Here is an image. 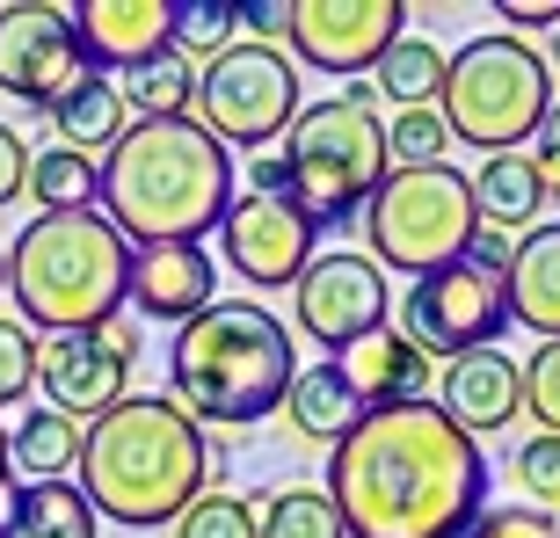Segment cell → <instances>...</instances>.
<instances>
[{
	"instance_id": "ba28073f",
	"label": "cell",
	"mask_w": 560,
	"mask_h": 538,
	"mask_svg": "<svg viewBox=\"0 0 560 538\" xmlns=\"http://www.w3.org/2000/svg\"><path fill=\"white\" fill-rule=\"evenodd\" d=\"M474 175L444 167H394L378 197L364 204V241H372L378 269H400V277H430V269L466 262L474 248Z\"/></svg>"
},
{
	"instance_id": "d6986e66",
	"label": "cell",
	"mask_w": 560,
	"mask_h": 538,
	"mask_svg": "<svg viewBox=\"0 0 560 538\" xmlns=\"http://www.w3.org/2000/svg\"><path fill=\"white\" fill-rule=\"evenodd\" d=\"M502 291H510V320H524L546 342H560V219H539L532 233H517Z\"/></svg>"
},
{
	"instance_id": "8fae6325",
	"label": "cell",
	"mask_w": 560,
	"mask_h": 538,
	"mask_svg": "<svg viewBox=\"0 0 560 538\" xmlns=\"http://www.w3.org/2000/svg\"><path fill=\"white\" fill-rule=\"evenodd\" d=\"M291 313H299V335L328 350V364L364 342V335L386 328V313H394V291H386V269L372 255L357 248H335V255H313L306 277L291 284Z\"/></svg>"
},
{
	"instance_id": "4dcf8cb0",
	"label": "cell",
	"mask_w": 560,
	"mask_h": 538,
	"mask_svg": "<svg viewBox=\"0 0 560 538\" xmlns=\"http://www.w3.org/2000/svg\"><path fill=\"white\" fill-rule=\"evenodd\" d=\"M233 44H241V8H226V0H175V51L183 59L211 66Z\"/></svg>"
},
{
	"instance_id": "5b68a950",
	"label": "cell",
	"mask_w": 560,
	"mask_h": 538,
	"mask_svg": "<svg viewBox=\"0 0 560 538\" xmlns=\"http://www.w3.org/2000/svg\"><path fill=\"white\" fill-rule=\"evenodd\" d=\"M131 284V241L103 211H44L8 248V291L30 335L109 328Z\"/></svg>"
},
{
	"instance_id": "8d00e7d4",
	"label": "cell",
	"mask_w": 560,
	"mask_h": 538,
	"mask_svg": "<svg viewBox=\"0 0 560 538\" xmlns=\"http://www.w3.org/2000/svg\"><path fill=\"white\" fill-rule=\"evenodd\" d=\"M30 145H22V131L15 125H0V211L15 204V197H30Z\"/></svg>"
},
{
	"instance_id": "6da1fadb",
	"label": "cell",
	"mask_w": 560,
	"mask_h": 538,
	"mask_svg": "<svg viewBox=\"0 0 560 538\" xmlns=\"http://www.w3.org/2000/svg\"><path fill=\"white\" fill-rule=\"evenodd\" d=\"M342 538H466L488 510V452L436 400L372 408L328 452Z\"/></svg>"
},
{
	"instance_id": "484cf974",
	"label": "cell",
	"mask_w": 560,
	"mask_h": 538,
	"mask_svg": "<svg viewBox=\"0 0 560 538\" xmlns=\"http://www.w3.org/2000/svg\"><path fill=\"white\" fill-rule=\"evenodd\" d=\"M95 502L81 495V480H30L15 495V524L8 538H95Z\"/></svg>"
},
{
	"instance_id": "f6af8a7d",
	"label": "cell",
	"mask_w": 560,
	"mask_h": 538,
	"mask_svg": "<svg viewBox=\"0 0 560 538\" xmlns=\"http://www.w3.org/2000/svg\"><path fill=\"white\" fill-rule=\"evenodd\" d=\"M0 291H8V248H0Z\"/></svg>"
},
{
	"instance_id": "9c48e42d",
	"label": "cell",
	"mask_w": 560,
	"mask_h": 538,
	"mask_svg": "<svg viewBox=\"0 0 560 538\" xmlns=\"http://www.w3.org/2000/svg\"><path fill=\"white\" fill-rule=\"evenodd\" d=\"M299 66L277 51V44H233L197 73V103L189 117L211 131V139L241 145V153H270L291 125H299Z\"/></svg>"
},
{
	"instance_id": "ffe728a7",
	"label": "cell",
	"mask_w": 560,
	"mask_h": 538,
	"mask_svg": "<svg viewBox=\"0 0 560 538\" xmlns=\"http://www.w3.org/2000/svg\"><path fill=\"white\" fill-rule=\"evenodd\" d=\"M350 386L364 394V408H400V400H430V356L408 342L400 328L364 335L350 356H342Z\"/></svg>"
},
{
	"instance_id": "f1b7e54d",
	"label": "cell",
	"mask_w": 560,
	"mask_h": 538,
	"mask_svg": "<svg viewBox=\"0 0 560 538\" xmlns=\"http://www.w3.org/2000/svg\"><path fill=\"white\" fill-rule=\"evenodd\" d=\"M262 538H342V517H335L328 488H306V480L270 488L262 495Z\"/></svg>"
},
{
	"instance_id": "f35d334b",
	"label": "cell",
	"mask_w": 560,
	"mask_h": 538,
	"mask_svg": "<svg viewBox=\"0 0 560 538\" xmlns=\"http://www.w3.org/2000/svg\"><path fill=\"white\" fill-rule=\"evenodd\" d=\"M532 167H539L546 197H560V95H553V109H546V125H539V153H532Z\"/></svg>"
},
{
	"instance_id": "74e56055",
	"label": "cell",
	"mask_w": 560,
	"mask_h": 538,
	"mask_svg": "<svg viewBox=\"0 0 560 538\" xmlns=\"http://www.w3.org/2000/svg\"><path fill=\"white\" fill-rule=\"evenodd\" d=\"M241 22H248V44H284L291 37V0H255V8H241Z\"/></svg>"
},
{
	"instance_id": "603a6c76",
	"label": "cell",
	"mask_w": 560,
	"mask_h": 538,
	"mask_svg": "<svg viewBox=\"0 0 560 538\" xmlns=\"http://www.w3.org/2000/svg\"><path fill=\"white\" fill-rule=\"evenodd\" d=\"M474 211H480V226L510 233V241L539 226L546 183H539V167H532V153H488L474 175Z\"/></svg>"
},
{
	"instance_id": "cb8c5ba5",
	"label": "cell",
	"mask_w": 560,
	"mask_h": 538,
	"mask_svg": "<svg viewBox=\"0 0 560 538\" xmlns=\"http://www.w3.org/2000/svg\"><path fill=\"white\" fill-rule=\"evenodd\" d=\"M81 444H88V430L66 422L59 408H22L15 436H8V466L30 480H73L81 473Z\"/></svg>"
},
{
	"instance_id": "9a60e30c",
	"label": "cell",
	"mask_w": 560,
	"mask_h": 538,
	"mask_svg": "<svg viewBox=\"0 0 560 538\" xmlns=\"http://www.w3.org/2000/svg\"><path fill=\"white\" fill-rule=\"evenodd\" d=\"M313 226L306 211L291 197H233L226 226H219V255H226L233 277H248L255 291H277V284H299L313 262Z\"/></svg>"
},
{
	"instance_id": "277c9868",
	"label": "cell",
	"mask_w": 560,
	"mask_h": 538,
	"mask_svg": "<svg viewBox=\"0 0 560 538\" xmlns=\"http://www.w3.org/2000/svg\"><path fill=\"white\" fill-rule=\"evenodd\" d=\"M299 350H291L284 320L248 299H219L189 328L167 342V400L189 422H219V430H248L262 414L284 408Z\"/></svg>"
},
{
	"instance_id": "f546056e",
	"label": "cell",
	"mask_w": 560,
	"mask_h": 538,
	"mask_svg": "<svg viewBox=\"0 0 560 538\" xmlns=\"http://www.w3.org/2000/svg\"><path fill=\"white\" fill-rule=\"evenodd\" d=\"M175 538H262V495H226L211 488L175 517Z\"/></svg>"
},
{
	"instance_id": "d6a6232c",
	"label": "cell",
	"mask_w": 560,
	"mask_h": 538,
	"mask_svg": "<svg viewBox=\"0 0 560 538\" xmlns=\"http://www.w3.org/2000/svg\"><path fill=\"white\" fill-rule=\"evenodd\" d=\"M510 473H517L524 502L532 510H560V436H524L517 452H510Z\"/></svg>"
},
{
	"instance_id": "ee69618b",
	"label": "cell",
	"mask_w": 560,
	"mask_h": 538,
	"mask_svg": "<svg viewBox=\"0 0 560 538\" xmlns=\"http://www.w3.org/2000/svg\"><path fill=\"white\" fill-rule=\"evenodd\" d=\"M546 66H553V73H560V30H553V59H546Z\"/></svg>"
},
{
	"instance_id": "1f68e13d",
	"label": "cell",
	"mask_w": 560,
	"mask_h": 538,
	"mask_svg": "<svg viewBox=\"0 0 560 538\" xmlns=\"http://www.w3.org/2000/svg\"><path fill=\"white\" fill-rule=\"evenodd\" d=\"M386 153H394V167H444V153H452L444 109H400L386 125Z\"/></svg>"
},
{
	"instance_id": "60d3db41",
	"label": "cell",
	"mask_w": 560,
	"mask_h": 538,
	"mask_svg": "<svg viewBox=\"0 0 560 538\" xmlns=\"http://www.w3.org/2000/svg\"><path fill=\"white\" fill-rule=\"evenodd\" d=\"M502 22H510V37L517 30H560V0H502Z\"/></svg>"
},
{
	"instance_id": "2e32d148",
	"label": "cell",
	"mask_w": 560,
	"mask_h": 538,
	"mask_svg": "<svg viewBox=\"0 0 560 538\" xmlns=\"http://www.w3.org/2000/svg\"><path fill=\"white\" fill-rule=\"evenodd\" d=\"M125 299L145 320H167V328H189L205 306H219V269L197 241H161V248H131V284Z\"/></svg>"
},
{
	"instance_id": "e575fe53",
	"label": "cell",
	"mask_w": 560,
	"mask_h": 538,
	"mask_svg": "<svg viewBox=\"0 0 560 538\" xmlns=\"http://www.w3.org/2000/svg\"><path fill=\"white\" fill-rule=\"evenodd\" d=\"M524 408L539 414V430L560 436V342H539L524 364Z\"/></svg>"
},
{
	"instance_id": "7bdbcfd3",
	"label": "cell",
	"mask_w": 560,
	"mask_h": 538,
	"mask_svg": "<svg viewBox=\"0 0 560 538\" xmlns=\"http://www.w3.org/2000/svg\"><path fill=\"white\" fill-rule=\"evenodd\" d=\"M0 473H15V466H8V430H0Z\"/></svg>"
},
{
	"instance_id": "7402d4cb",
	"label": "cell",
	"mask_w": 560,
	"mask_h": 538,
	"mask_svg": "<svg viewBox=\"0 0 560 538\" xmlns=\"http://www.w3.org/2000/svg\"><path fill=\"white\" fill-rule=\"evenodd\" d=\"M364 414L372 408H364V394L350 386L342 364H306V372L291 378V394H284V422L299 436H313V444H328V452L364 422Z\"/></svg>"
},
{
	"instance_id": "ac0fdd59",
	"label": "cell",
	"mask_w": 560,
	"mask_h": 538,
	"mask_svg": "<svg viewBox=\"0 0 560 538\" xmlns=\"http://www.w3.org/2000/svg\"><path fill=\"white\" fill-rule=\"evenodd\" d=\"M73 30H81L95 73L103 66H139L153 51H175V0H81L73 8Z\"/></svg>"
},
{
	"instance_id": "e0dca14e",
	"label": "cell",
	"mask_w": 560,
	"mask_h": 538,
	"mask_svg": "<svg viewBox=\"0 0 560 538\" xmlns=\"http://www.w3.org/2000/svg\"><path fill=\"white\" fill-rule=\"evenodd\" d=\"M436 394H444L436 408L480 444V436L510 430L524 414V364L510 350H474V356H458V364H444V386Z\"/></svg>"
},
{
	"instance_id": "83f0119b",
	"label": "cell",
	"mask_w": 560,
	"mask_h": 538,
	"mask_svg": "<svg viewBox=\"0 0 560 538\" xmlns=\"http://www.w3.org/2000/svg\"><path fill=\"white\" fill-rule=\"evenodd\" d=\"M30 197H37V211H95L103 204V161L44 145L37 161H30Z\"/></svg>"
},
{
	"instance_id": "836d02e7",
	"label": "cell",
	"mask_w": 560,
	"mask_h": 538,
	"mask_svg": "<svg viewBox=\"0 0 560 538\" xmlns=\"http://www.w3.org/2000/svg\"><path fill=\"white\" fill-rule=\"evenodd\" d=\"M30 386H37V335L15 313H0V408H15Z\"/></svg>"
},
{
	"instance_id": "7a4b0ae2",
	"label": "cell",
	"mask_w": 560,
	"mask_h": 538,
	"mask_svg": "<svg viewBox=\"0 0 560 538\" xmlns=\"http://www.w3.org/2000/svg\"><path fill=\"white\" fill-rule=\"evenodd\" d=\"M211 458L219 452L205 422H189L167 394H125L103 422H88L81 495L95 502V517L153 531L175 524L197 495H211Z\"/></svg>"
},
{
	"instance_id": "ab89813d",
	"label": "cell",
	"mask_w": 560,
	"mask_h": 538,
	"mask_svg": "<svg viewBox=\"0 0 560 538\" xmlns=\"http://www.w3.org/2000/svg\"><path fill=\"white\" fill-rule=\"evenodd\" d=\"M510 255H517V241H510V233L474 226V248H466V262H480V269H495V277H510Z\"/></svg>"
},
{
	"instance_id": "3957f363",
	"label": "cell",
	"mask_w": 560,
	"mask_h": 538,
	"mask_svg": "<svg viewBox=\"0 0 560 538\" xmlns=\"http://www.w3.org/2000/svg\"><path fill=\"white\" fill-rule=\"evenodd\" d=\"M226 211H233V153L197 117L131 125L117 153L103 161V219L131 248H161V241L205 248V233L226 226Z\"/></svg>"
},
{
	"instance_id": "d4e9b609",
	"label": "cell",
	"mask_w": 560,
	"mask_h": 538,
	"mask_svg": "<svg viewBox=\"0 0 560 538\" xmlns=\"http://www.w3.org/2000/svg\"><path fill=\"white\" fill-rule=\"evenodd\" d=\"M117 95H125L131 125L189 117V103H197V73H189L183 51H153V59H139V66H125V73H117Z\"/></svg>"
},
{
	"instance_id": "4316f807",
	"label": "cell",
	"mask_w": 560,
	"mask_h": 538,
	"mask_svg": "<svg viewBox=\"0 0 560 538\" xmlns=\"http://www.w3.org/2000/svg\"><path fill=\"white\" fill-rule=\"evenodd\" d=\"M444 66L452 59H444L430 37H394L386 59L372 66V81H378V95L400 103V109H436L444 103Z\"/></svg>"
},
{
	"instance_id": "8992f818",
	"label": "cell",
	"mask_w": 560,
	"mask_h": 538,
	"mask_svg": "<svg viewBox=\"0 0 560 538\" xmlns=\"http://www.w3.org/2000/svg\"><path fill=\"white\" fill-rule=\"evenodd\" d=\"M277 153H284V167H291V204L306 211L320 233L350 226L357 211L378 197V183L394 175L386 117L364 103V87H342L328 103H306Z\"/></svg>"
},
{
	"instance_id": "4fadbf2b",
	"label": "cell",
	"mask_w": 560,
	"mask_h": 538,
	"mask_svg": "<svg viewBox=\"0 0 560 538\" xmlns=\"http://www.w3.org/2000/svg\"><path fill=\"white\" fill-rule=\"evenodd\" d=\"M139 364V335L131 328H81V335H44L37 342V394L66 422H103L131 386Z\"/></svg>"
},
{
	"instance_id": "52a82bcc",
	"label": "cell",
	"mask_w": 560,
	"mask_h": 538,
	"mask_svg": "<svg viewBox=\"0 0 560 538\" xmlns=\"http://www.w3.org/2000/svg\"><path fill=\"white\" fill-rule=\"evenodd\" d=\"M444 125L452 145L474 153H524V139H539L546 109H553V66L532 37L488 30V37L458 44L444 66Z\"/></svg>"
},
{
	"instance_id": "5bb4252c",
	"label": "cell",
	"mask_w": 560,
	"mask_h": 538,
	"mask_svg": "<svg viewBox=\"0 0 560 538\" xmlns=\"http://www.w3.org/2000/svg\"><path fill=\"white\" fill-rule=\"evenodd\" d=\"M394 37H408L400 0H291L284 44L313 73H372Z\"/></svg>"
},
{
	"instance_id": "d590c367",
	"label": "cell",
	"mask_w": 560,
	"mask_h": 538,
	"mask_svg": "<svg viewBox=\"0 0 560 538\" xmlns=\"http://www.w3.org/2000/svg\"><path fill=\"white\" fill-rule=\"evenodd\" d=\"M466 538H560V524H553V510L517 502V510H480V524Z\"/></svg>"
},
{
	"instance_id": "44dd1931",
	"label": "cell",
	"mask_w": 560,
	"mask_h": 538,
	"mask_svg": "<svg viewBox=\"0 0 560 538\" xmlns=\"http://www.w3.org/2000/svg\"><path fill=\"white\" fill-rule=\"evenodd\" d=\"M51 125H59L66 153H81V161H109L117 139L131 131V109H125V95H117L109 73H88V81H73L59 103H51Z\"/></svg>"
},
{
	"instance_id": "30bf717a",
	"label": "cell",
	"mask_w": 560,
	"mask_h": 538,
	"mask_svg": "<svg viewBox=\"0 0 560 538\" xmlns=\"http://www.w3.org/2000/svg\"><path fill=\"white\" fill-rule=\"evenodd\" d=\"M502 328H510V291H502L495 269H480V262L430 269L400 299V335L422 356H444V364H458L474 350H495Z\"/></svg>"
},
{
	"instance_id": "7c38bea8",
	"label": "cell",
	"mask_w": 560,
	"mask_h": 538,
	"mask_svg": "<svg viewBox=\"0 0 560 538\" xmlns=\"http://www.w3.org/2000/svg\"><path fill=\"white\" fill-rule=\"evenodd\" d=\"M88 73H95V59H88L66 8H51V0H8L0 8V95L51 117V103Z\"/></svg>"
},
{
	"instance_id": "b9f144b4",
	"label": "cell",
	"mask_w": 560,
	"mask_h": 538,
	"mask_svg": "<svg viewBox=\"0 0 560 538\" xmlns=\"http://www.w3.org/2000/svg\"><path fill=\"white\" fill-rule=\"evenodd\" d=\"M15 495H22L15 473H0V538H8V524H15Z\"/></svg>"
}]
</instances>
